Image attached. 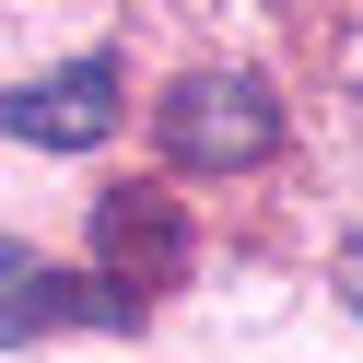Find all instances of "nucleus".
<instances>
[{"instance_id":"f257e3e1","label":"nucleus","mask_w":363,"mask_h":363,"mask_svg":"<svg viewBox=\"0 0 363 363\" xmlns=\"http://www.w3.org/2000/svg\"><path fill=\"white\" fill-rule=\"evenodd\" d=\"M164 152L176 164H199V176H246V164H269L281 152V94H269L258 71H188L164 94Z\"/></svg>"},{"instance_id":"f03ea898","label":"nucleus","mask_w":363,"mask_h":363,"mask_svg":"<svg viewBox=\"0 0 363 363\" xmlns=\"http://www.w3.org/2000/svg\"><path fill=\"white\" fill-rule=\"evenodd\" d=\"M0 129L35 141V152H94L118 129V71L106 59H59V71H35V82L0 94Z\"/></svg>"},{"instance_id":"7ed1b4c3","label":"nucleus","mask_w":363,"mask_h":363,"mask_svg":"<svg viewBox=\"0 0 363 363\" xmlns=\"http://www.w3.org/2000/svg\"><path fill=\"white\" fill-rule=\"evenodd\" d=\"M94 269L129 293H152L164 269H188V211H176L152 176H118V188L94 199Z\"/></svg>"},{"instance_id":"20e7f679","label":"nucleus","mask_w":363,"mask_h":363,"mask_svg":"<svg viewBox=\"0 0 363 363\" xmlns=\"http://www.w3.org/2000/svg\"><path fill=\"white\" fill-rule=\"evenodd\" d=\"M0 281H12V293H0V340H12V352L48 340L59 316H82V328H129V316H141V293H129V281H106V269H94V281H59V269L24 258V246L0 258Z\"/></svg>"},{"instance_id":"39448f33","label":"nucleus","mask_w":363,"mask_h":363,"mask_svg":"<svg viewBox=\"0 0 363 363\" xmlns=\"http://www.w3.org/2000/svg\"><path fill=\"white\" fill-rule=\"evenodd\" d=\"M340 305H352V316H363V235H352V246H340Z\"/></svg>"}]
</instances>
